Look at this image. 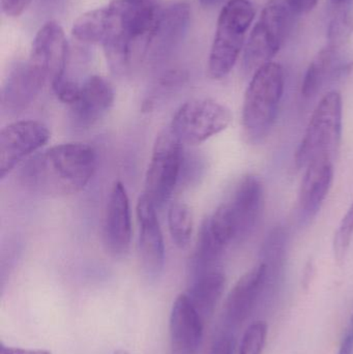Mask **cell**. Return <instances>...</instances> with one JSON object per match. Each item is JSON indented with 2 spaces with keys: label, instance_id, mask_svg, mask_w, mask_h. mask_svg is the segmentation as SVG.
<instances>
[{
  "label": "cell",
  "instance_id": "10",
  "mask_svg": "<svg viewBox=\"0 0 353 354\" xmlns=\"http://www.w3.org/2000/svg\"><path fill=\"white\" fill-rule=\"evenodd\" d=\"M50 131L37 120H19L0 132V177L10 174L25 158L49 141Z\"/></svg>",
  "mask_w": 353,
  "mask_h": 354
},
{
  "label": "cell",
  "instance_id": "28",
  "mask_svg": "<svg viewBox=\"0 0 353 354\" xmlns=\"http://www.w3.org/2000/svg\"><path fill=\"white\" fill-rule=\"evenodd\" d=\"M209 354H234V339L230 334L220 335L211 345Z\"/></svg>",
  "mask_w": 353,
  "mask_h": 354
},
{
  "label": "cell",
  "instance_id": "6",
  "mask_svg": "<svg viewBox=\"0 0 353 354\" xmlns=\"http://www.w3.org/2000/svg\"><path fill=\"white\" fill-rule=\"evenodd\" d=\"M342 108V97L338 91L323 95L296 151L294 161L298 169H306L311 162L321 157L335 159L341 145Z\"/></svg>",
  "mask_w": 353,
  "mask_h": 354
},
{
  "label": "cell",
  "instance_id": "23",
  "mask_svg": "<svg viewBox=\"0 0 353 354\" xmlns=\"http://www.w3.org/2000/svg\"><path fill=\"white\" fill-rule=\"evenodd\" d=\"M168 227L176 247L186 249L193 233V214L190 207L182 201L171 203L168 209Z\"/></svg>",
  "mask_w": 353,
  "mask_h": 354
},
{
  "label": "cell",
  "instance_id": "33",
  "mask_svg": "<svg viewBox=\"0 0 353 354\" xmlns=\"http://www.w3.org/2000/svg\"><path fill=\"white\" fill-rule=\"evenodd\" d=\"M200 1L201 6H204V8H213V6H217L218 4L223 2L224 0H199Z\"/></svg>",
  "mask_w": 353,
  "mask_h": 354
},
{
  "label": "cell",
  "instance_id": "30",
  "mask_svg": "<svg viewBox=\"0 0 353 354\" xmlns=\"http://www.w3.org/2000/svg\"><path fill=\"white\" fill-rule=\"evenodd\" d=\"M30 0H1L2 10L8 17H18L28 6Z\"/></svg>",
  "mask_w": 353,
  "mask_h": 354
},
{
  "label": "cell",
  "instance_id": "21",
  "mask_svg": "<svg viewBox=\"0 0 353 354\" xmlns=\"http://www.w3.org/2000/svg\"><path fill=\"white\" fill-rule=\"evenodd\" d=\"M225 283V276L218 270H211L191 279L190 286L184 295L198 312L203 322H207L213 315L223 295Z\"/></svg>",
  "mask_w": 353,
  "mask_h": 354
},
{
  "label": "cell",
  "instance_id": "13",
  "mask_svg": "<svg viewBox=\"0 0 353 354\" xmlns=\"http://www.w3.org/2000/svg\"><path fill=\"white\" fill-rule=\"evenodd\" d=\"M48 80L47 75L29 60L17 64L2 86V113L12 115L26 109L37 99Z\"/></svg>",
  "mask_w": 353,
  "mask_h": 354
},
{
  "label": "cell",
  "instance_id": "11",
  "mask_svg": "<svg viewBox=\"0 0 353 354\" xmlns=\"http://www.w3.org/2000/svg\"><path fill=\"white\" fill-rule=\"evenodd\" d=\"M155 204L143 194L137 204L139 254L143 272L149 280L159 278L165 263V245Z\"/></svg>",
  "mask_w": 353,
  "mask_h": 354
},
{
  "label": "cell",
  "instance_id": "5",
  "mask_svg": "<svg viewBox=\"0 0 353 354\" xmlns=\"http://www.w3.org/2000/svg\"><path fill=\"white\" fill-rule=\"evenodd\" d=\"M255 14L256 10L250 0H228L222 8L207 64L211 78L223 79L233 70L246 46L247 32Z\"/></svg>",
  "mask_w": 353,
  "mask_h": 354
},
{
  "label": "cell",
  "instance_id": "19",
  "mask_svg": "<svg viewBox=\"0 0 353 354\" xmlns=\"http://www.w3.org/2000/svg\"><path fill=\"white\" fill-rule=\"evenodd\" d=\"M333 177L332 158L321 157L307 166L298 195V212L302 222H311L321 212L331 189Z\"/></svg>",
  "mask_w": 353,
  "mask_h": 354
},
{
  "label": "cell",
  "instance_id": "34",
  "mask_svg": "<svg viewBox=\"0 0 353 354\" xmlns=\"http://www.w3.org/2000/svg\"><path fill=\"white\" fill-rule=\"evenodd\" d=\"M348 0H331L332 3L334 4V6H342V4H345L346 2H347Z\"/></svg>",
  "mask_w": 353,
  "mask_h": 354
},
{
  "label": "cell",
  "instance_id": "16",
  "mask_svg": "<svg viewBox=\"0 0 353 354\" xmlns=\"http://www.w3.org/2000/svg\"><path fill=\"white\" fill-rule=\"evenodd\" d=\"M353 71V60L343 48L327 45L311 62L302 85V95L311 99L327 85L343 80Z\"/></svg>",
  "mask_w": 353,
  "mask_h": 354
},
{
  "label": "cell",
  "instance_id": "17",
  "mask_svg": "<svg viewBox=\"0 0 353 354\" xmlns=\"http://www.w3.org/2000/svg\"><path fill=\"white\" fill-rule=\"evenodd\" d=\"M267 289V266L263 262L245 274L230 291L225 307L224 322L228 328H238L252 313L259 297Z\"/></svg>",
  "mask_w": 353,
  "mask_h": 354
},
{
  "label": "cell",
  "instance_id": "7",
  "mask_svg": "<svg viewBox=\"0 0 353 354\" xmlns=\"http://www.w3.org/2000/svg\"><path fill=\"white\" fill-rule=\"evenodd\" d=\"M292 14L280 0H271L265 6L245 46L242 66L246 72H255L273 62L289 35Z\"/></svg>",
  "mask_w": 353,
  "mask_h": 354
},
{
  "label": "cell",
  "instance_id": "32",
  "mask_svg": "<svg viewBox=\"0 0 353 354\" xmlns=\"http://www.w3.org/2000/svg\"><path fill=\"white\" fill-rule=\"evenodd\" d=\"M0 354H51V353L48 351H43V349H24L8 347L3 345V343H1Z\"/></svg>",
  "mask_w": 353,
  "mask_h": 354
},
{
  "label": "cell",
  "instance_id": "24",
  "mask_svg": "<svg viewBox=\"0 0 353 354\" xmlns=\"http://www.w3.org/2000/svg\"><path fill=\"white\" fill-rule=\"evenodd\" d=\"M353 32V17L350 10H342L336 15L329 26L327 45L343 48Z\"/></svg>",
  "mask_w": 353,
  "mask_h": 354
},
{
  "label": "cell",
  "instance_id": "12",
  "mask_svg": "<svg viewBox=\"0 0 353 354\" xmlns=\"http://www.w3.org/2000/svg\"><path fill=\"white\" fill-rule=\"evenodd\" d=\"M103 241L112 257L122 258L130 250L132 241L130 200L126 187L120 181L114 183L108 199L104 218Z\"/></svg>",
  "mask_w": 353,
  "mask_h": 354
},
{
  "label": "cell",
  "instance_id": "31",
  "mask_svg": "<svg viewBox=\"0 0 353 354\" xmlns=\"http://www.w3.org/2000/svg\"><path fill=\"white\" fill-rule=\"evenodd\" d=\"M338 354H353V312Z\"/></svg>",
  "mask_w": 353,
  "mask_h": 354
},
{
  "label": "cell",
  "instance_id": "22",
  "mask_svg": "<svg viewBox=\"0 0 353 354\" xmlns=\"http://www.w3.org/2000/svg\"><path fill=\"white\" fill-rule=\"evenodd\" d=\"M72 32L81 43L102 45L107 35L106 8L89 10L79 17L73 25Z\"/></svg>",
  "mask_w": 353,
  "mask_h": 354
},
{
  "label": "cell",
  "instance_id": "18",
  "mask_svg": "<svg viewBox=\"0 0 353 354\" xmlns=\"http://www.w3.org/2000/svg\"><path fill=\"white\" fill-rule=\"evenodd\" d=\"M204 322L184 293L172 306L169 319L171 354H197L203 338Z\"/></svg>",
  "mask_w": 353,
  "mask_h": 354
},
{
  "label": "cell",
  "instance_id": "27",
  "mask_svg": "<svg viewBox=\"0 0 353 354\" xmlns=\"http://www.w3.org/2000/svg\"><path fill=\"white\" fill-rule=\"evenodd\" d=\"M51 83L52 88H53L56 97L62 103L68 104L70 106L78 99L81 85L70 77L61 76L52 81Z\"/></svg>",
  "mask_w": 353,
  "mask_h": 354
},
{
  "label": "cell",
  "instance_id": "9",
  "mask_svg": "<svg viewBox=\"0 0 353 354\" xmlns=\"http://www.w3.org/2000/svg\"><path fill=\"white\" fill-rule=\"evenodd\" d=\"M231 120V112L219 102L194 99L180 106L170 128L184 145H196L223 132Z\"/></svg>",
  "mask_w": 353,
  "mask_h": 354
},
{
  "label": "cell",
  "instance_id": "20",
  "mask_svg": "<svg viewBox=\"0 0 353 354\" xmlns=\"http://www.w3.org/2000/svg\"><path fill=\"white\" fill-rule=\"evenodd\" d=\"M190 8L184 2L162 8L149 54L159 58L170 53L184 39L190 24Z\"/></svg>",
  "mask_w": 353,
  "mask_h": 354
},
{
  "label": "cell",
  "instance_id": "2",
  "mask_svg": "<svg viewBox=\"0 0 353 354\" xmlns=\"http://www.w3.org/2000/svg\"><path fill=\"white\" fill-rule=\"evenodd\" d=\"M97 153L86 143L55 145L31 157L20 177L28 189L44 195L66 197L80 193L93 178Z\"/></svg>",
  "mask_w": 353,
  "mask_h": 354
},
{
  "label": "cell",
  "instance_id": "1",
  "mask_svg": "<svg viewBox=\"0 0 353 354\" xmlns=\"http://www.w3.org/2000/svg\"><path fill=\"white\" fill-rule=\"evenodd\" d=\"M102 44L110 68L124 74L149 54L162 8L151 0H112Z\"/></svg>",
  "mask_w": 353,
  "mask_h": 354
},
{
  "label": "cell",
  "instance_id": "4",
  "mask_svg": "<svg viewBox=\"0 0 353 354\" xmlns=\"http://www.w3.org/2000/svg\"><path fill=\"white\" fill-rule=\"evenodd\" d=\"M284 85L281 64L271 62L255 71L242 107V126L251 140H263L269 134L277 118Z\"/></svg>",
  "mask_w": 353,
  "mask_h": 354
},
{
  "label": "cell",
  "instance_id": "8",
  "mask_svg": "<svg viewBox=\"0 0 353 354\" xmlns=\"http://www.w3.org/2000/svg\"><path fill=\"white\" fill-rule=\"evenodd\" d=\"M184 156V143L170 126L164 129L155 139L145 177L144 195L158 209L169 201L180 183Z\"/></svg>",
  "mask_w": 353,
  "mask_h": 354
},
{
  "label": "cell",
  "instance_id": "25",
  "mask_svg": "<svg viewBox=\"0 0 353 354\" xmlns=\"http://www.w3.org/2000/svg\"><path fill=\"white\" fill-rule=\"evenodd\" d=\"M267 324L256 322L247 328L238 354H263L267 337Z\"/></svg>",
  "mask_w": 353,
  "mask_h": 354
},
{
  "label": "cell",
  "instance_id": "3",
  "mask_svg": "<svg viewBox=\"0 0 353 354\" xmlns=\"http://www.w3.org/2000/svg\"><path fill=\"white\" fill-rule=\"evenodd\" d=\"M263 187L260 179L246 176L238 183L227 201L205 218L202 228L217 245L227 251L244 243L254 232L263 214Z\"/></svg>",
  "mask_w": 353,
  "mask_h": 354
},
{
  "label": "cell",
  "instance_id": "14",
  "mask_svg": "<svg viewBox=\"0 0 353 354\" xmlns=\"http://www.w3.org/2000/svg\"><path fill=\"white\" fill-rule=\"evenodd\" d=\"M68 48L64 29L57 22L46 23L35 35L29 62L54 81L66 74Z\"/></svg>",
  "mask_w": 353,
  "mask_h": 354
},
{
  "label": "cell",
  "instance_id": "29",
  "mask_svg": "<svg viewBox=\"0 0 353 354\" xmlns=\"http://www.w3.org/2000/svg\"><path fill=\"white\" fill-rule=\"evenodd\" d=\"M319 0H285L286 6L292 14L306 15L316 8Z\"/></svg>",
  "mask_w": 353,
  "mask_h": 354
},
{
  "label": "cell",
  "instance_id": "26",
  "mask_svg": "<svg viewBox=\"0 0 353 354\" xmlns=\"http://www.w3.org/2000/svg\"><path fill=\"white\" fill-rule=\"evenodd\" d=\"M353 236V203L342 218L334 239V251L338 263H343Z\"/></svg>",
  "mask_w": 353,
  "mask_h": 354
},
{
  "label": "cell",
  "instance_id": "35",
  "mask_svg": "<svg viewBox=\"0 0 353 354\" xmlns=\"http://www.w3.org/2000/svg\"><path fill=\"white\" fill-rule=\"evenodd\" d=\"M112 354H128V351H124V349H120V351H114Z\"/></svg>",
  "mask_w": 353,
  "mask_h": 354
},
{
  "label": "cell",
  "instance_id": "15",
  "mask_svg": "<svg viewBox=\"0 0 353 354\" xmlns=\"http://www.w3.org/2000/svg\"><path fill=\"white\" fill-rule=\"evenodd\" d=\"M113 87L103 77L93 75L81 84L78 99L70 105L75 128L86 130L99 122L114 104Z\"/></svg>",
  "mask_w": 353,
  "mask_h": 354
}]
</instances>
